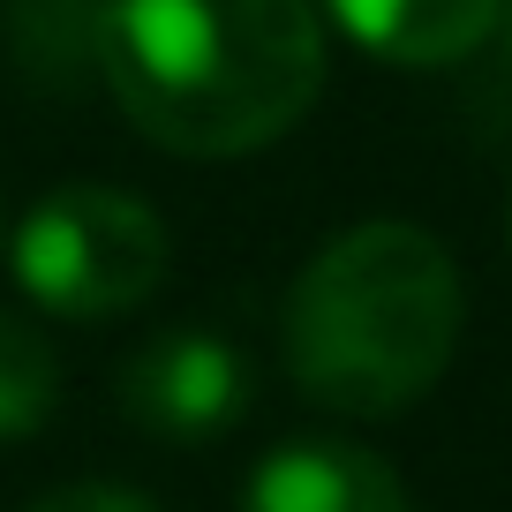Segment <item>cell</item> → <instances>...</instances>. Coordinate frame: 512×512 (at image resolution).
Masks as SVG:
<instances>
[{
    "label": "cell",
    "mask_w": 512,
    "mask_h": 512,
    "mask_svg": "<svg viewBox=\"0 0 512 512\" xmlns=\"http://www.w3.org/2000/svg\"><path fill=\"white\" fill-rule=\"evenodd\" d=\"M98 83L159 151L241 159L317 106L324 31L309 0H106Z\"/></svg>",
    "instance_id": "1"
},
{
    "label": "cell",
    "mask_w": 512,
    "mask_h": 512,
    "mask_svg": "<svg viewBox=\"0 0 512 512\" xmlns=\"http://www.w3.org/2000/svg\"><path fill=\"white\" fill-rule=\"evenodd\" d=\"M460 272L422 226L369 219L324 241L287 294V369L332 415H400L460 347Z\"/></svg>",
    "instance_id": "2"
},
{
    "label": "cell",
    "mask_w": 512,
    "mask_h": 512,
    "mask_svg": "<svg viewBox=\"0 0 512 512\" xmlns=\"http://www.w3.org/2000/svg\"><path fill=\"white\" fill-rule=\"evenodd\" d=\"M166 226L144 196L128 189H53L23 211V226L8 234V264H16V287L31 294L53 317H121V309L151 302L166 279Z\"/></svg>",
    "instance_id": "3"
},
{
    "label": "cell",
    "mask_w": 512,
    "mask_h": 512,
    "mask_svg": "<svg viewBox=\"0 0 512 512\" xmlns=\"http://www.w3.org/2000/svg\"><path fill=\"white\" fill-rule=\"evenodd\" d=\"M113 392H121V415L136 430L166 437V445H204L249 415L256 369L219 332H159L121 362Z\"/></svg>",
    "instance_id": "4"
},
{
    "label": "cell",
    "mask_w": 512,
    "mask_h": 512,
    "mask_svg": "<svg viewBox=\"0 0 512 512\" xmlns=\"http://www.w3.org/2000/svg\"><path fill=\"white\" fill-rule=\"evenodd\" d=\"M241 512H415L392 475V460L362 445H287L249 475L241 490Z\"/></svg>",
    "instance_id": "5"
},
{
    "label": "cell",
    "mask_w": 512,
    "mask_h": 512,
    "mask_svg": "<svg viewBox=\"0 0 512 512\" xmlns=\"http://www.w3.org/2000/svg\"><path fill=\"white\" fill-rule=\"evenodd\" d=\"M324 16L400 68H445L490 46L505 0H324Z\"/></svg>",
    "instance_id": "6"
},
{
    "label": "cell",
    "mask_w": 512,
    "mask_h": 512,
    "mask_svg": "<svg viewBox=\"0 0 512 512\" xmlns=\"http://www.w3.org/2000/svg\"><path fill=\"white\" fill-rule=\"evenodd\" d=\"M106 0H0V53L31 91L61 98L98 76Z\"/></svg>",
    "instance_id": "7"
},
{
    "label": "cell",
    "mask_w": 512,
    "mask_h": 512,
    "mask_svg": "<svg viewBox=\"0 0 512 512\" xmlns=\"http://www.w3.org/2000/svg\"><path fill=\"white\" fill-rule=\"evenodd\" d=\"M61 407V362H53L46 332L16 309H0V445L38 437Z\"/></svg>",
    "instance_id": "8"
},
{
    "label": "cell",
    "mask_w": 512,
    "mask_h": 512,
    "mask_svg": "<svg viewBox=\"0 0 512 512\" xmlns=\"http://www.w3.org/2000/svg\"><path fill=\"white\" fill-rule=\"evenodd\" d=\"M23 512H159V505L136 497V490H113V482H76V490H53V497H38V505H23Z\"/></svg>",
    "instance_id": "9"
},
{
    "label": "cell",
    "mask_w": 512,
    "mask_h": 512,
    "mask_svg": "<svg viewBox=\"0 0 512 512\" xmlns=\"http://www.w3.org/2000/svg\"><path fill=\"white\" fill-rule=\"evenodd\" d=\"M490 98L512 113V0H505V16H497V31H490Z\"/></svg>",
    "instance_id": "10"
}]
</instances>
